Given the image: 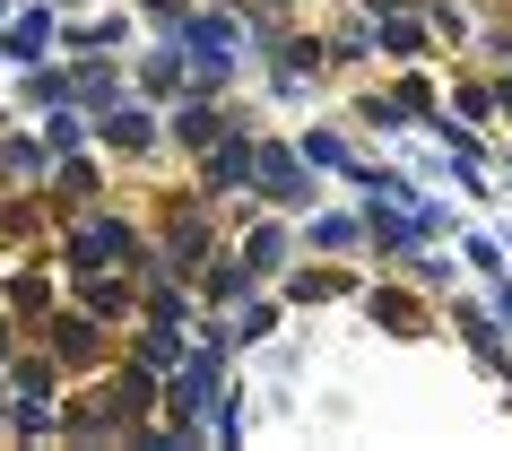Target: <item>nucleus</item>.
Listing matches in <instances>:
<instances>
[{
	"mask_svg": "<svg viewBox=\"0 0 512 451\" xmlns=\"http://www.w3.org/2000/svg\"><path fill=\"white\" fill-rule=\"evenodd\" d=\"M44 35H53V18H44V9H35V18H18V27L0 35V44H9V53L27 61V53H44Z\"/></svg>",
	"mask_w": 512,
	"mask_h": 451,
	"instance_id": "nucleus-1",
	"label": "nucleus"
},
{
	"mask_svg": "<svg viewBox=\"0 0 512 451\" xmlns=\"http://www.w3.org/2000/svg\"><path fill=\"white\" fill-rule=\"evenodd\" d=\"M70 252H79L87 269H96V261H113V252H122V226H87V235L70 243Z\"/></svg>",
	"mask_w": 512,
	"mask_h": 451,
	"instance_id": "nucleus-2",
	"label": "nucleus"
}]
</instances>
